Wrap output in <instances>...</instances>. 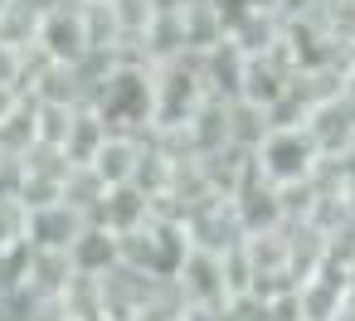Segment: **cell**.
I'll return each mask as SVG.
<instances>
[{
  "label": "cell",
  "instance_id": "44dd1931",
  "mask_svg": "<svg viewBox=\"0 0 355 321\" xmlns=\"http://www.w3.org/2000/svg\"><path fill=\"white\" fill-rule=\"evenodd\" d=\"M20 103H25V93H20V88H10V83H0V122H6V117H10V112H15Z\"/></svg>",
  "mask_w": 355,
  "mask_h": 321
},
{
  "label": "cell",
  "instance_id": "8fae6325",
  "mask_svg": "<svg viewBox=\"0 0 355 321\" xmlns=\"http://www.w3.org/2000/svg\"><path fill=\"white\" fill-rule=\"evenodd\" d=\"M156 219V200L141 190V185H112L103 209H98V224H107L112 234H127V229H141Z\"/></svg>",
  "mask_w": 355,
  "mask_h": 321
},
{
  "label": "cell",
  "instance_id": "ba28073f",
  "mask_svg": "<svg viewBox=\"0 0 355 321\" xmlns=\"http://www.w3.org/2000/svg\"><path fill=\"white\" fill-rule=\"evenodd\" d=\"M83 214L73 209V205H64V200H54V205H40V209H25V238L35 243V248H69L78 234H83Z\"/></svg>",
  "mask_w": 355,
  "mask_h": 321
},
{
  "label": "cell",
  "instance_id": "2e32d148",
  "mask_svg": "<svg viewBox=\"0 0 355 321\" xmlns=\"http://www.w3.org/2000/svg\"><path fill=\"white\" fill-rule=\"evenodd\" d=\"M107 190H112V185H107L93 166H69V175H64V205H73L83 219H98Z\"/></svg>",
  "mask_w": 355,
  "mask_h": 321
},
{
  "label": "cell",
  "instance_id": "6da1fadb",
  "mask_svg": "<svg viewBox=\"0 0 355 321\" xmlns=\"http://www.w3.org/2000/svg\"><path fill=\"white\" fill-rule=\"evenodd\" d=\"M88 107L107 122V132H132V137H151L156 122V78L146 59H117L103 83L93 88Z\"/></svg>",
  "mask_w": 355,
  "mask_h": 321
},
{
  "label": "cell",
  "instance_id": "5b68a950",
  "mask_svg": "<svg viewBox=\"0 0 355 321\" xmlns=\"http://www.w3.org/2000/svg\"><path fill=\"white\" fill-rule=\"evenodd\" d=\"M180 287V297L190 306H214V302H229V277H224V253H205V248H190V258L180 263V272L171 277Z\"/></svg>",
  "mask_w": 355,
  "mask_h": 321
},
{
  "label": "cell",
  "instance_id": "30bf717a",
  "mask_svg": "<svg viewBox=\"0 0 355 321\" xmlns=\"http://www.w3.org/2000/svg\"><path fill=\"white\" fill-rule=\"evenodd\" d=\"M200 59V78H205V88H209V98H219V103H239L243 98V49L234 44V40H224V44H214L209 54H195Z\"/></svg>",
  "mask_w": 355,
  "mask_h": 321
},
{
  "label": "cell",
  "instance_id": "d6986e66",
  "mask_svg": "<svg viewBox=\"0 0 355 321\" xmlns=\"http://www.w3.org/2000/svg\"><path fill=\"white\" fill-rule=\"evenodd\" d=\"M30 258H35V243L25 234L10 238V243H0V297L30 282Z\"/></svg>",
  "mask_w": 355,
  "mask_h": 321
},
{
  "label": "cell",
  "instance_id": "e0dca14e",
  "mask_svg": "<svg viewBox=\"0 0 355 321\" xmlns=\"http://www.w3.org/2000/svg\"><path fill=\"white\" fill-rule=\"evenodd\" d=\"M185 20V54H209L214 44H224V25H219V10L214 0H195V6L180 15Z\"/></svg>",
  "mask_w": 355,
  "mask_h": 321
},
{
  "label": "cell",
  "instance_id": "4fadbf2b",
  "mask_svg": "<svg viewBox=\"0 0 355 321\" xmlns=\"http://www.w3.org/2000/svg\"><path fill=\"white\" fill-rule=\"evenodd\" d=\"M69 258H73V268H78V272L103 277V272H112V268H117V234H112L107 224L88 219V224H83V234L69 243Z\"/></svg>",
  "mask_w": 355,
  "mask_h": 321
},
{
  "label": "cell",
  "instance_id": "52a82bcc",
  "mask_svg": "<svg viewBox=\"0 0 355 321\" xmlns=\"http://www.w3.org/2000/svg\"><path fill=\"white\" fill-rule=\"evenodd\" d=\"M185 229H190V243L205 248V253H229V248L243 243V224H239V214H234L229 200L200 205L195 214H185Z\"/></svg>",
  "mask_w": 355,
  "mask_h": 321
},
{
  "label": "cell",
  "instance_id": "277c9868",
  "mask_svg": "<svg viewBox=\"0 0 355 321\" xmlns=\"http://www.w3.org/2000/svg\"><path fill=\"white\" fill-rule=\"evenodd\" d=\"M35 49L49 59V64H83L93 54V40H88V15L78 0H54V6L40 15V30H35Z\"/></svg>",
  "mask_w": 355,
  "mask_h": 321
},
{
  "label": "cell",
  "instance_id": "7c38bea8",
  "mask_svg": "<svg viewBox=\"0 0 355 321\" xmlns=\"http://www.w3.org/2000/svg\"><path fill=\"white\" fill-rule=\"evenodd\" d=\"M141 151H146V137L112 132V137L103 141V151L93 156V171H98L107 185H132V180H137V166H141Z\"/></svg>",
  "mask_w": 355,
  "mask_h": 321
},
{
  "label": "cell",
  "instance_id": "ffe728a7",
  "mask_svg": "<svg viewBox=\"0 0 355 321\" xmlns=\"http://www.w3.org/2000/svg\"><path fill=\"white\" fill-rule=\"evenodd\" d=\"M180 321H229V302H214V306H190L185 302V316Z\"/></svg>",
  "mask_w": 355,
  "mask_h": 321
},
{
  "label": "cell",
  "instance_id": "ac0fdd59",
  "mask_svg": "<svg viewBox=\"0 0 355 321\" xmlns=\"http://www.w3.org/2000/svg\"><path fill=\"white\" fill-rule=\"evenodd\" d=\"M229 40L243 49V59H258V54H268V49H277V44H282V20L258 10V15H248Z\"/></svg>",
  "mask_w": 355,
  "mask_h": 321
},
{
  "label": "cell",
  "instance_id": "8992f818",
  "mask_svg": "<svg viewBox=\"0 0 355 321\" xmlns=\"http://www.w3.org/2000/svg\"><path fill=\"white\" fill-rule=\"evenodd\" d=\"M229 205H234L243 234H263V229H282V224H287V214H282V190H277L272 180H263L258 171L229 195Z\"/></svg>",
  "mask_w": 355,
  "mask_h": 321
},
{
  "label": "cell",
  "instance_id": "9c48e42d",
  "mask_svg": "<svg viewBox=\"0 0 355 321\" xmlns=\"http://www.w3.org/2000/svg\"><path fill=\"white\" fill-rule=\"evenodd\" d=\"M306 132L316 137L321 156H340L350 141H355V103L340 93V98H326L306 112Z\"/></svg>",
  "mask_w": 355,
  "mask_h": 321
},
{
  "label": "cell",
  "instance_id": "7a4b0ae2",
  "mask_svg": "<svg viewBox=\"0 0 355 321\" xmlns=\"http://www.w3.org/2000/svg\"><path fill=\"white\" fill-rule=\"evenodd\" d=\"M253 166L277 190L282 185H306L316 175V166H321V146L306 132V122L302 127H268V137L253 146Z\"/></svg>",
  "mask_w": 355,
  "mask_h": 321
},
{
  "label": "cell",
  "instance_id": "5bb4252c",
  "mask_svg": "<svg viewBox=\"0 0 355 321\" xmlns=\"http://www.w3.org/2000/svg\"><path fill=\"white\" fill-rule=\"evenodd\" d=\"M73 277H78V268H73L69 248H35V258H30V282H25V287H35L40 297H64Z\"/></svg>",
  "mask_w": 355,
  "mask_h": 321
},
{
  "label": "cell",
  "instance_id": "3957f363",
  "mask_svg": "<svg viewBox=\"0 0 355 321\" xmlns=\"http://www.w3.org/2000/svg\"><path fill=\"white\" fill-rule=\"evenodd\" d=\"M151 78H156V122H151V132H175V127H185V122L200 112V103L209 98L195 54L151 64Z\"/></svg>",
  "mask_w": 355,
  "mask_h": 321
},
{
  "label": "cell",
  "instance_id": "9a60e30c",
  "mask_svg": "<svg viewBox=\"0 0 355 321\" xmlns=\"http://www.w3.org/2000/svg\"><path fill=\"white\" fill-rule=\"evenodd\" d=\"M112 132H107V122L88 107V103H78V112H73V127H69V141H64V156H69V166H93V156L103 151V141H107Z\"/></svg>",
  "mask_w": 355,
  "mask_h": 321
},
{
  "label": "cell",
  "instance_id": "603a6c76",
  "mask_svg": "<svg viewBox=\"0 0 355 321\" xmlns=\"http://www.w3.org/2000/svg\"><path fill=\"white\" fill-rule=\"evenodd\" d=\"M0 321H10V311H6V302H0Z\"/></svg>",
  "mask_w": 355,
  "mask_h": 321
},
{
  "label": "cell",
  "instance_id": "7402d4cb",
  "mask_svg": "<svg viewBox=\"0 0 355 321\" xmlns=\"http://www.w3.org/2000/svg\"><path fill=\"white\" fill-rule=\"evenodd\" d=\"M345 302H355V263L345 268Z\"/></svg>",
  "mask_w": 355,
  "mask_h": 321
}]
</instances>
